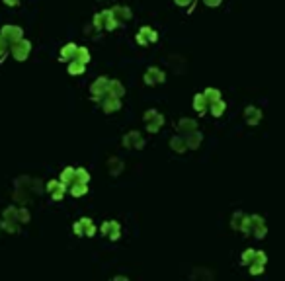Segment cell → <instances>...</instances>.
Listing matches in <instances>:
<instances>
[{
	"label": "cell",
	"mask_w": 285,
	"mask_h": 281,
	"mask_svg": "<svg viewBox=\"0 0 285 281\" xmlns=\"http://www.w3.org/2000/svg\"><path fill=\"white\" fill-rule=\"evenodd\" d=\"M145 119H147V129L151 131V133H155V131H159L160 129V125H162V121H164V117L160 115L159 112H147V115H145Z\"/></svg>",
	"instance_id": "1"
},
{
	"label": "cell",
	"mask_w": 285,
	"mask_h": 281,
	"mask_svg": "<svg viewBox=\"0 0 285 281\" xmlns=\"http://www.w3.org/2000/svg\"><path fill=\"white\" fill-rule=\"evenodd\" d=\"M12 45H14V47H12V49H14V57H16L18 61H24V59L28 57V53H30V43L20 39V41H16V43H12Z\"/></svg>",
	"instance_id": "2"
},
{
	"label": "cell",
	"mask_w": 285,
	"mask_h": 281,
	"mask_svg": "<svg viewBox=\"0 0 285 281\" xmlns=\"http://www.w3.org/2000/svg\"><path fill=\"white\" fill-rule=\"evenodd\" d=\"M6 41H12V43H16V41H20L22 39V30L20 28H14V26H6V28H2V33H0Z\"/></svg>",
	"instance_id": "3"
},
{
	"label": "cell",
	"mask_w": 285,
	"mask_h": 281,
	"mask_svg": "<svg viewBox=\"0 0 285 281\" xmlns=\"http://www.w3.org/2000/svg\"><path fill=\"white\" fill-rule=\"evenodd\" d=\"M102 106H104V110H106V112H115V110L119 108V98H115V96H108V98L102 102Z\"/></svg>",
	"instance_id": "4"
},
{
	"label": "cell",
	"mask_w": 285,
	"mask_h": 281,
	"mask_svg": "<svg viewBox=\"0 0 285 281\" xmlns=\"http://www.w3.org/2000/svg\"><path fill=\"white\" fill-rule=\"evenodd\" d=\"M102 230L108 232V236H112L114 240L119 236V225H117V223H106V225L102 226Z\"/></svg>",
	"instance_id": "5"
},
{
	"label": "cell",
	"mask_w": 285,
	"mask_h": 281,
	"mask_svg": "<svg viewBox=\"0 0 285 281\" xmlns=\"http://www.w3.org/2000/svg\"><path fill=\"white\" fill-rule=\"evenodd\" d=\"M193 106H195V110H197L199 113H203V112H207V106H209V100L205 98V94H199V96L195 98Z\"/></svg>",
	"instance_id": "6"
},
{
	"label": "cell",
	"mask_w": 285,
	"mask_h": 281,
	"mask_svg": "<svg viewBox=\"0 0 285 281\" xmlns=\"http://www.w3.org/2000/svg\"><path fill=\"white\" fill-rule=\"evenodd\" d=\"M178 129H180V131H190V133H193V131H195V121H191V119H182L180 125H178Z\"/></svg>",
	"instance_id": "7"
},
{
	"label": "cell",
	"mask_w": 285,
	"mask_h": 281,
	"mask_svg": "<svg viewBox=\"0 0 285 281\" xmlns=\"http://www.w3.org/2000/svg\"><path fill=\"white\" fill-rule=\"evenodd\" d=\"M88 59H90V53L84 49V47H80V49H76V61H80V62H88Z\"/></svg>",
	"instance_id": "8"
},
{
	"label": "cell",
	"mask_w": 285,
	"mask_h": 281,
	"mask_svg": "<svg viewBox=\"0 0 285 281\" xmlns=\"http://www.w3.org/2000/svg\"><path fill=\"white\" fill-rule=\"evenodd\" d=\"M76 49H78V47H76V45H72V43H70V45H66L63 51H61L63 59H70L72 55H76Z\"/></svg>",
	"instance_id": "9"
},
{
	"label": "cell",
	"mask_w": 285,
	"mask_h": 281,
	"mask_svg": "<svg viewBox=\"0 0 285 281\" xmlns=\"http://www.w3.org/2000/svg\"><path fill=\"white\" fill-rule=\"evenodd\" d=\"M68 70H70V74H80V72H84V62L74 61L68 66Z\"/></svg>",
	"instance_id": "10"
},
{
	"label": "cell",
	"mask_w": 285,
	"mask_h": 281,
	"mask_svg": "<svg viewBox=\"0 0 285 281\" xmlns=\"http://www.w3.org/2000/svg\"><path fill=\"white\" fill-rule=\"evenodd\" d=\"M70 193L76 195V197H78V195H84V193H86V184H78V182H76V184H74V189H70Z\"/></svg>",
	"instance_id": "11"
},
{
	"label": "cell",
	"mask_w": 285,
	"mask_h": 281,
	"mask_svg": "<svg viewBox=\"0 0 285 281\" xmlns=\"http://www.w3.org/2000/svg\"><path fill=\"white\" fill-rule=\"evenodd\" d=\"M211 106H213V113H215V115H221L223 110H225V104H223L221 100H215V102H211Z\"/></svg>",
	"instance_id": "12"
},
{
	"label": "cell",
	"mask_w": 285,
	"mask_h": 281,
	"mask_svg": "<svg viewBox=\"0 0 285 281\" xmlns=\"http://www.w3.org/2000/svg\"><path fill=\"white\" fill-rule=\"evenodd\" d=\"M6 43H8V41L0 35V55H4V53H6Z\"/></svg>",
	"instance_id": "13"
},
{
	"label": "cell",
	"mask_w": 285,
	"mask_h": 281,
	"mask_svg": "<svg viewBox=\"0 0 285 281\" xmlns=\"http://www.w3.org/2000/svg\"><path fill=\"white\" fill-rule=\"evenodd\" d=\"M207 4H211V6H215V4H219V0H205Z\"/></svg>",
	"instance_id": "14"
},
{
	"label": "cell",
	"mask_w": 285,
	"mask_h": 281,
	"mask_svg": "<svg viewBox=\"0 0 285 281\" xmlns=\"http://www.w3.org/2000/svg\"><path fill=\"white\" fill-rule=\"evenodd\" d=\"M178 4H188V2H191V0H176Z\"/></svg>",
	"instance_id": "15"
}]
</instances>
